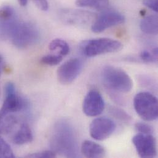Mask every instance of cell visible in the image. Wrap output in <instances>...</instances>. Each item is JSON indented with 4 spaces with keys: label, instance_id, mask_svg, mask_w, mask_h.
Wrapping results in <instances>:
<instances>
[{
    "label": "cell",
    "instance_id": "1",
    "mask_svg": "<svg viewBox=\"0 0 158 158\" xmlns=\"http://www.w3.org/2000/svg\"><path fill=\"white\" fill-rule=\"evenodd\" d=\"M51 149L56 153L70 158L78 156L77 134L72 124L65 120L59 121L54 126L50 140Z\"/></svg>",
    "mask_w": 158,
    "mask_h": 158
},
{
    "label": "cell",
    "instance_id": "2",
    "mask_svg": "<svg viewBox=\"0 0 158 158\" xmlns=\"http://www.w3.org/2000/svg\"><path fill=\"white\" fill-rule=\"evenodd\" d=\"M0 35L11 39L13 44L19 49H25L35 44L40 33L32 23L19 22L15 19L0 24Z\"/></svg>",
    "mask_w": 158,
    "mask_h": 158
},
{
    "label": "cell",
    "instance_id": "3",
    "mask_svg": "<svg viewBox=\"0 0 158 158\" xmlns=\"http://www.w3.org/2000/svg\"><path fill=\"white\" fill-rule=\"evenodd\" d=\"M101 78L106 87L115 92L127 93L133 87V82L129 75L115 67H105L102 71Z\"/></svg>",
    "mask_w": 158,
    "mask_h": 158
},
{
    "label": "cell",
    "instance_id": "4",
    "mask_svg": "<svg viewBox=\"0 0 158 158\" xmlns=\"http://www.w3.org/2000/svg\"><path fill=\"white\" fill-rule=\"evenodd\" d=\"M80 51L85 57H94L108 53L118 52L123 48L121 42L107 38H100L83 41Z\"/></svg>",
    "mask_w": 158,
    "mask_h": 158
},
{
    "label": "cell",
    "instance_id": "5",
    "mask_svg": "<svg viewBox=\"0 0 158 158\" xmlns=\"http://www.w3.org/2000/svg\"><path fill=\"white\" fill-rule=\"evenodd\" d=\"M134 105L137 113L143 120L153 121L158 116L157 98L148 92H140L134 97Z\"/></svg>",
    "mask_w": 158,
    "mask_h": 158
},
{
    "label": "cell",
    "instance_id": "6",
    "mask_svg": "<svg viewBox=\"0 0 158 158\" xmlns=\"http://www.w3.org/2000/svg\"><path fill=\"white\" fill-rule=\"evenodd\" d=\"M6 97L0 112L6 114H12L21 111L27 107V103L19 97L14 85L9 82L5 86Z\"/></svg>",
    "mask_w": 158,
    "mask_h": 158
},
{
    "label": "cell",
    "instance_id": "7",
    "mask_svg": "<svg viewBox=\"0 0 158 158\" xmlns=\"http://www.w3.org/2000/svg\"><path fill=\"white\" fill-rule=\"evenodd\" d=\"M125 21L124 16L120 12L108 10L102 12L92 25V31L95 33H102L105 30L119 25Z\"/></svg>",
    "mask_w": 158,
    "mask_h": 158
},
{
    "label": "cell",
    "instance_id": "8",
    "mask_svg": "<svg viewBox=\"0 0 158 158\" xmlns=\"http://www.w3.org/2000/svg\"><path fill=\"white\" fill-rule=\"evenodd\" d=\"M132 143L138 155L141 158H151L156 156V141L152 134H139L132 138Z\"/></svg>",
    "mask_w": 158,
    "mask_h": 158
},
{
    "label": "cell",
    "instance_id": "9",
    "mask_svg": "<svg viewBox=\"0 0 158 158\" xmlns=\"http://www.w3.org/2000/svg\"><path fill=\"white\" fill-rule=\"evenodd\" d=\"M116 127L115 123L111 119L98 118L93 120L90 125V135L95 140H104L114 132Z\"/></svg>",
    "mask_w": 158,
    "mask_h": 158
},
{
    "label": "cell",
    "instance_id": "10",
    "mask_svg": "<svg viewBox=\"0 0 158 158\" xmlns=\"http://www.w3.org/2000/svg\"><path fill=\"white\" fill-rule=\"evenodd\" d=\"M83 62L78 58L70 59L62 64L57 70V77L60 83L69 84L78 78L82 70Z\"/></svg>",
    "mask_w": 158,
    "mask_h": 158
},
{
    "label": "cell",
    "instance_id": "11",
    "mask_svg": "<svg viewBox=\"0 0 158 158\" xmlns=\"http://www.w3.org/2000/svg\"><path fill=\"white\" fill-rule=\"evenodd\" d=\"M105 108V102L102 95L97 90H90L83 101L82 110L84 114L90 117L100 115Z\"/></svg>",
    "mask_w": 158,
    "mask_h": 158
},
{
    "label": "cell",
    "instance_id": "12",
    "mask_svg": "<svg viewBox=\"0 0 158 158\" xmlns=\"http://www.w3.org/2000/svg\"><path fill=\"white\" fill-rule=\"evenodd\" d=\"M81 153L87 158H102L105 155V150L100 145L90 140H85L81 145Z\"/></svg>",
    "mask_w": 158,
    "mask_h": 158
},
{
    "label": "cell",
    "instance_id": "13",
    "mask_svg": "<svg viewBox=\"0 0 158 158\" xmlns=\"http://www.w3.org/2000/svg\"><path fill=\"white\" fill-rule=\"evenodd\" d=\"M33 139L32 131L27 124L21 126L13 137V142L17 145H22L32 142Z\"/></svg>",
    "mask_w": 158,
    "mask_h": 158
},
{
    "label": "cell",
    "instance_id": "14",
    "mask_svg": "<svg viewBox=\"0 0 158 158\" xmlns=\"http://www.w3.org/2000/svg\"><path fill=\"white\" fill-rule=\"evenodd\" d=\"M140 29L145 34L157 35L158 32V16L150 15L142 20L140 22Z\"/></svg>",
    "mask_w": 158,
    "mask_h": 158
},
{
    "label": "cell",
    "instance_id": "15",
    "mask_svg": "<svg viewBox=\"0 0 158 158\" xmlns=\"http://www.w3.org/2000/svg\"><path fill=\"white\" fill-rule=\"evenodd\" d=\"M49 48L53 54L62 57L67 56L70 52V47L68 43L62 39L52 40L49 44Z\"/></svg>",
    "mask_w": 158,
    "mask_h": 158
},
{
    "label": "cell",
    "instance_id": "16",
    "mask_svg": "<svg viewBox=\"0 0 158 158\" xmlns=\"http://www.w3.org/2000/svg\"><path fill=\"white\" fill-rule=\"evenodd\" d=\"M17 123V118L12 114L0 112V134L8 133Z\"/></svg>",
    "mask_w": 158,
    "mask_h": 158
},
{
    "label": "cell",
    "instance_id": "17",
    "mask_svg": "<svg viewBox=\"0 0 158 158\" xmlns=\"http://www.w3.org/2000/svg\"><path fill=\"white\" fill-rule=\"evenodd\" d=\"M75 3L77 6L81 7L102 10L108 6L109 0H77Z\"/></svg>",
    "mask_w": 158,
    "mask_h": 158
},
{
    "label": "cell",
    "instance_id": "18",
    "mask_svg": "<svg viewBox=\"0 0 158 158\" xmlns=\"http://www.w3.org/2000/svg\"><path fill=\"white\" fill-rule=\"evenodd\" d=\"M158 48H155L151 51L145 50L140 54V59L145 63H157Z\"/></svg>",
    "mask_w": 158,
    "mask_h": 158
},
{
    "label": "cell",
    "instance_id": "19",
    "mask_svg": "<svg viewBox=\"0 0 158 158\" xmlns=\"http://www.w3.org/2000/svg\"><path fill=\"white\" fill-rule=\"evenodd\" d=\"M15 18V11L11 6L4 5L0 7V22L9 21Z\"/></svg>",
    "mask_w": 158,
    "mask_h": 158
},
{
    "label": "cell",
    "instance_id": "20",
    "mask_svg": "<svg viewBox=\"0 0 158 158\" xmlns=\"http://www.w3.org/2000/svg\"><path fill=\"white\" fill-rule=\"evenodd\" d=\"M15 157L10 147L0 137V158H13Z\"/></svg>",
    "mask_w": 158,
    "mask_h": 158
},
{
    "label": "cell",
    "instance_id": "21",
    "mask_svg": "<svg viewBox=\"0 0 158 158\" xmlns=\"http://www.w3.org/2000/svg\"><path fill=\"white\" fill-rule=\"evenodd\" d=\"M62 57L59 55L52 54L43 57L41 59V62L47 65L54 66L59 64L62 62Z\"/></svg>",
    "mask_w": 158,
    "mask_h": 158
},
{
    "label": "cell",
    "instance_id": "22",
    "mask_svg": "<svg viewBox=\"0 0 158 158\" xmlns=\"http://www.w3.org/2000/svg\"><path fill=\"white\" fill-rule=\"evenodd\" d=\"M110 113L116 119H118L124 122H129L131 120V117L128 114L126 111L124 110L116 108V107H111L110 108Z\"/></svg>",
    "mask_w": 158,
    "mask_h": 158
},
{
    "label": "cell",
    "instance_id": "23",
    "mask_svg": "<svg viewBox=\"0 0 158 158\" xmlns=\"http://www.w3.org/2000/svg\"><path fill=\"white\" fill-rule=\"evenodd\" d=\"M136 130L140 134H152L153 133V127L148 124L144 123H137L135 124Z\"/></svg>",
    "mask_w": 158,
    "mask_h": 158
},
{
    "label": "cell",
    "instance_id": "24",
    "mask_svg": "<svg viewBox=\"0 0 158 158\" xmlns=\"http://www.w3.org/2000/svg\"><path fill=\"white\" fill-rule=\"evenodd\" d=\"M56 156V153L52 150V151H44V152L33 153V154L28 155L27 157L36 158H55Z\"/></svg>",
    "mask_w": 158,
    "mask_h": 158
},
{
    "label": "cell",
    "instance_id": "25",
    "mask_svg": "<svg viewBox=\"0 0 158 158\" xmlns=\"http://www.w3.org/2000/svg\"><path fill=\"white\" fill-rule=\"evenodd\" d=\"M143 4L153 11L158 12V0H143Z\"/></svg>",
    "mask_w": 158,
    "mask_h": 158
},
{
    "label": "cell",
    "instance_id": "26",
    "mask_svg": "<svg viewBox=\"0 0 158 158\" xmlns=\"http://www.w3.org/2000/svg\"><path fill=\"white\" fill-rule=\"evenodd\" d=\"M36 5L42 10H47L49 8L47 0H34Z\"/></svg>",
    "mask_w": 158,
    "mask_h": 158
},
{
    "label": "cell",
    "instance_id": "27",
    "mask_svg": "<svg viewBox=\"0 0 158 158\" xmlns=\"http://www.w3.org/2000/svg\"><path fill=\"white\" fill-rule=\"evenodd\" d=\"M3 65H4V61H3V59L2 57L0 55V75H1V71H2V67H3Z\"/></svg>",
    "mask_w": 158,
    "mask_h": 158
},
{
    "label": "cell",
    "instance_id": "28",
    "mask_svg": "<svg viewBox=\"0 0 158 158\" xmlns=\"http://www.w3.org/2000/svg\"><path fill=\"white\" fill-rule=\"evenodd\" d=\"M18 1H19V4L22 6H26L27 4V2H28V0H18Z\"/></svg>",
    "mask_w": 158,
    "mask_h": 158
}]
</instances>
